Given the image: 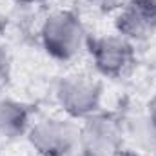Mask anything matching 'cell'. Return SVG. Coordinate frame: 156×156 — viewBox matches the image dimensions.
Returning <instances> with one entry per match:
<instances>
[{"mask_svg":"<svg viewBox=\"0 0 156 156\" xmlns=\"http://www.w3.org/2000/svg\"><path fill=\"white\" fill-rule=\"evenodd\" d=\"M44 49L56 60L76 58L87 45L85 27L76 13L62 9L49 15L40 31Z\"/></svg>","mask_w":156,"mask_h":156,"instance_id":"1","label":"cell"},{"mask_svg":"<svg viewBox=\"0 0 156 156\" xmlns=\"http://www.w3.org/2000/svg\"><path fill=\"white\" fill-rule=\"evenodd\" d=\"M56 100L67 116L85 120L100 109L102 83L87 73H71L58 82Z\"/></svg>","mask_w":156,"mask_h":156,"instance_id":"2","label":"cell"},{"mask_svg":"<svg viewBox=\"0 0 156 156\" xmlns=\"http://www.w3.org/2000/svg\"><path fill=\"white\" fill-rule=\"evenodd\" d=\"M123 127L115 115L94 113L80 125V154L82 156H115L122 151Z\"/></svg>","mask_w":156,"mask_h":156,"instance_id":"3","label":"cell"},{"mask_svg":"<svg viewBox=\"0 0 156 156\" xmlns=\"http://www.w3.org/2000/svg\"><path fill=\"white\" fill-rule=\"evenodd\" d=\"M80 127L71 120L44 118L31 125L27 140L40 156H69L78 147Z\"/></svg>","mask_w":156,"mask_h":156,"instance_id":"4","label":"cell"},{"mask_svg":"<svg viewBox=\"0 0 156 156\" xmlns=\"http://www.w3.org/2000/svg\"><path fill=\"white\" fill-rule=\"evenodd\" d=\"M93 64L100 75L107 78H123L136 64L134 44L120 35H105L87 42Z\"/></svg>","mask_w":156,"mask_h":156,"instance_id":"5","label":"cell"},{"mask_svg":"<svg viewBox=\"0 0 156 156\" xmlns=\"http://www.w3.org/2000/svg\"><path fill=\"white\" fill-rule=\"evenodd\" d=\"M116 31L129 42H147L156 35V0H127L116 15Z\"/></svg>","mask_w":156,"mask_h":156,"instance_id":"6","label":"cell"},{"mask_svg":"<svg viewBox=\"0 0 156 156\" xmlns=\"http://www.w3.org/2000/svg\"><path fill=\"white\" fill-rule=\"evenodd\" d=\"M31 129V111L26 104L4 98L0 100V138L16 140Z\"/></svg>","mask_w":156,"mask_h":156,"instance_id":"7","label":"cell"},{"mask_svg":"<svg viewBox=\"0 0 156 156\" xmlns=\"http://www.w3.org/2000/svg\"><path fill=\"white\" fill-rule=\"evenodd\" d=\"M9 76H11V60L7 51L0 45V91L7 85Z\"/></svg>","mask_w":156,"mask_h":156,"instance_id":"8","label":"cell"},{"mask_svg":"<svg viewBox=\"0 0 156 156\" xmlns=\"http://www.w3.org/2000/svg\"><path fill=\"white\" fill-rule=\"evenodd\" d=\"M89 2L100 11H115V9H120L127 0H89Z\"/></svg>","mask_w":156,"mask_h":156,"instance_id":"9","label":"cell"},{"mask_svg":"<svg viewBox=\"0 0 156 156\" xmlns=\"http://www.w3.org/2000/svg\"><path fill=\"white\" fill-rule=\"evenodd\" d=\"M147 122L151 123V127L154 129V133H156V94L147 104Z\"/></svg>","mask_w":156,"mask_h":156,"instance_id":"10","label":"cell"},{"mask_svg":"<svg viewBox=\"0 0 156 156\" xmlns=\"http://www.w3.org/2000/svg\"><path fill=\"white\" fill-rule=\"evenodd\" d=\"M20 4H27V5H37V4H44L47 0H18Z\"/></svg>","mask_w":156,"mask_h":156,"instance_id":"11","label":"cell"},{"mask_svg":"<svg viewBox=\"0 0 156 156\" xmlns=\"http://www.w3.org/2000/svg\"><path fill=\"white\" fill-rule=\"evenodd\" d=\"M115 156H140V154H136V153H131V151H123V149H122V151H118Z\"/></svg>","mask_w":156,"mask_h":156,"instance_id":"12","label":"cell"}]
</instances>
